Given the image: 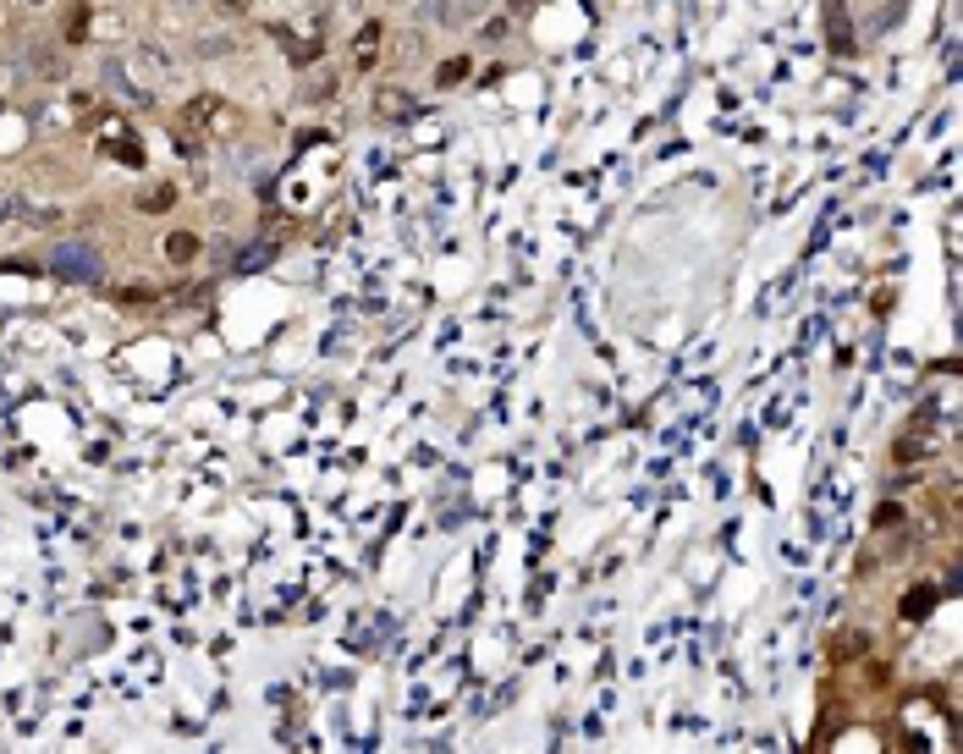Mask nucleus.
<instances>
[{
    "label": "nucleus",
    "mask_w": 963,
    "mask_h": 754,
    "mask_svg": "<svg viewBox=\"0 0 963 754\" xmlns=\"http://www.w3.org/2000/svg\"><path fill=\"white\" fill-rule=\"evenodd\" d=\"M45 265H50L55 276H67V281H100V276H105L100 253L83 248V243H55V248L45 253Z\"/></svg>",
    "instance_id": "nucleus-1"
},
{
    "label": "nucleus",
    "mask_w": 963,
    "mask_h": 754,
    "mask_svg": "<svg viewBox=\"0 0 963 754\" xmlns=\"http://www.w3.org/2000/svg\"><path fill=\"white\" fill-rule=\"evenodd\" d=\"M826 45L837 50V55H853L859 45H853V22H848V6L843 0H826Z\"/></svg>",
    "instance_id": "nucleus-2"
},
{
    "label": "nucleus",
    "mask_w": 963,
    "mask_h": 754,
    "mask_svg": "<svg viewBox=\"0 0 963 754\" xmlns=\"http://www.w3.org/2000/svg\"><path fill=\"white\" fill-rule=\"evenodd\" d=\"M67 67H72V61H67V50L28 45V72H34V78H45V83H61V78H67Z\"/></svg>",
    "instance_id": "nucleus-3"
},
{
    "label": "nucleus",
    "mask_w": 963,
    "mask_h": 754,
    "mask_svg": "<svg viewBox=\"0 0 963 754\" xmlns=\"http://www.w3.org/2000/svg\"><path fill=\"white\" fill-rule=\"evenodd\" d=\"M380 34H385L380 22H364V28H358V39H352V67H358V72H369L374 61H380Z\"/></svg>",
    "instance_id": "nucleus-4"
},
{
    "label": "nucleus",
    "mask_w": 963,
    "mask_h": 754,
    "mask_svg": "<svg viewBox=\"0 0 963 754\" xmlns=\"http://www.w3.org/2000/svg\"><path fill=\"white\" fill-rule=\"evenodd\" d=\"M374 111H380V116H413V111H419V100H413L407 88H380Z\"/></svg>",
    "instance_id": "nucleus-5"
},
{
    "label": "nucleus",
    "mask_w": 963,
    "mask_h": 754,
    "mask_svg": "<svg viewBox=\"0 0 963 754\" xmlns=\"http://www.w3.org/2000/svg\"><path fill=\"white\" fill-rule=\"evenodd\" d=\"M193 253H199V237H187V232H171V237H166V259H171V265H187Z\"/></svg>",
    "instance_id": "nucleus-6"
},
{
    "label": "nucleus",
    "mask_w": 963,
    "mask_h": 754,
    "mask_svg": "<svg viewBox=\"0 0 963 754\" xmlns=\"http://www.w3.org/2000/svg\"><path fill=\"white\" fill-rule=\"evenodd\" d=\"M171 199H177V187L171 182H160V187H149V193H138V210H171Z\"/></svg>",
    "instance_id": "nucleus-7"
},
{
    "label": "nucleus",
    "mask_w": 963,
    "mask_h": 754,
    "mask_svg": "<svg viewBox=\"0 0 963 754\" xmlns=\"http://www.w3.org/2000/svg\"><path fill=\"white\" fill-rule=\"evenodd\" d=\"M88 22H94V12H88V0H83V6H72V17H67V45H83Z\"/></svg>",
    "instance_id": "nucleus-8"
},
{
    "label": "nucleus",
    "mask_w": 963,
    "mask_h": 754,
    "mask_svg": "<svg viewBox=\"0 0 963 754\" xmlns=\"http://www.w3.org/2000/svg\"><path fill=\"white\" fill-rule=\"evenodd\" d=\"M463 78H468V61H463V55H452V61H440V67H435V83H440V88H452V83H463Z\"/></svg>",
    "instance_id": "nucleus-9"
},
{
    "label": "nucleus",
    "mask_w": 963,
    "mask_h": 754,
    "mask_svg": "<svg viewBox=\"0 0 963 754\" xmlns=\"http://www.w3.org/2000/svg\"><path fill=\"white\" fill-rule=\"evenodd\" d=\"M419 17H424V22H457L463 12L452 6V0H424V6H419Z\"/></svg>",
    "instance_id": "nucleus-10"
},
{
    "label": "nucleus",
    "mask_w": 963,
    "mask_h": 754,
    "mask_svg": "<svg viewBox=\"0 0 963 754\" xmlns=\"http://www.w3.org/2000/svg\"><path fill=\"white\" fill-rule=\"evenodd\" d=\"M270 259H276L270 243H265V248H243V253H237V270H259V265H270Z\"/></svg>",
    "instance_id": "nucleus-11"
},
{
    "label": "nucleus",
    "mask_w": 963,
    "mask_h": 754,
    "mask_svg": "<svg viewBox=\"0 0 963 754\" xmlns=\"http://www.w3.org/2000/svg\"><path fill=\"white\" fill-rule=\"evenodd\" d=\"M232 50V39L226 34H210V39H199V55H226Z\"/></svg>",
    "instance_id": "nucleus-12"
},
{
    "label": "nucleus",
    "mask_w": 963,
    "mask_h": 754,
    "mask_svg": "<svg viewBox=\"0 0 963 754\" xmlns=\"http://www.w3.org/2000/svg\"><path fill=\"white\" fill-rule=\"evenodd\" d=\"M903 611H909V617H919V611H930V589H914V595L903 601Z\"/></svg>",
    "instance_id": "nucleus-13"
},
{
    "label": "nucleus",
    "mask_w": 963,
    "mask_h": 754,
    "mask_svg": "<svg viewBox=\"0 0 963 754\" xmlns=\"http://www.w3.org/2000/svg\"><path fill=\"white\" fill-rule=\"evenodd\" d=\"M210 6H215L220 17H243V12H248V0H210Z\"/></svg>",
    "instance_id": "nucleus-14"
},
{
    "label": "nucleus",
    "mask_w": 963,
    "mask_h": 754,
    "mask_svg": "<svg viewBox=\"0 0 963 754\" xmlns=\"http://www.w3.org/2000/svg\"><path fill=\"white\" fill-rule=\"evenodd\" d=\"M292 61H298V67H303V61H319V45H298V50H292Z\"/></svg>",
    "instance_id": "nucleus-15"
},
{
    "label": "nucleus",
    "mask_w": 963,
    "mask_h": 754,
    "mask_svg": "<svg viewBox=\"0 0 963 754\" xmlns=\"http://www.w3.org/2000/svg\"><path fill=\"white\" fill-rule=\"evenodd\" d=\"M506 6H512V12H523V6H529V0H506Z\"/></svg>",
    "instance_id": "nucleus-16"
},
{
    "label": "nucleus",
    "mask_w": 963,
    "mask_h": 754,
    "mask_svg": "<svg viewBox=\"0 0 963 754\" xmlns=\"http://www.w3.org/2000/svg\"><path fill=\"white\" fill-rule=\"evenodd\" d=\"M177 6H193V0H177Z\"/></svg>",
    "instance_id": "nucleus-17"
}]
</instances>
